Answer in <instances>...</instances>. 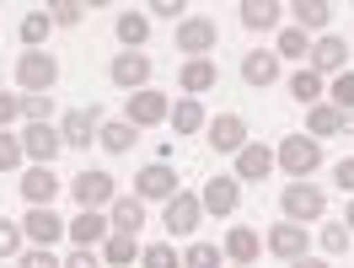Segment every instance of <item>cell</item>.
<instances>
[{"instance_id":"6da1fadb","label":"cell","mask_w":354,"mask_h":268,"mask_svg":"<svg viewBox=\"0 0 354 268\" xmlns=\"http://www.w3.org/2000/svg\"><path fill=\"white\" fill-rule=\"evenodd\" d=\"M274 166H285L290 182H311V172L322 166V145H317L311 134H285V140L274 145Z\"/></svg>"},{"instance_id":"7a4b0ae2","label":"cell","mask_w":354,"mask_h":268,"mask_svg":"<svg viewBox=\"0 0 354 268\" xmlns=\"http://www.w3.org/2000/svg\"><path fill=\"white\" fill-rule=\"evenodd\" d=\"M279 215L295 225H311V220H322L328 215V193L317 188V182H290L285 193H279Z\"/></svg>"},{"instance_id":"3957f363","label":"cell","mask_w":354,"mask_h":268,"mask_svg":"<svg viewBox=\"0 0 354 268\" xmlns=\"http://www.w3.org/2000/svg\"><path fill=\"white\" fill-rule=\"evenodd\" d=\"M54 81H59V59H54L48 48H27L22 59H17V86H22L27 97L54 91Z\"/></svg>"},{"instance_id":"277c9868","label":"cell","mask_w":354,"mask_h":268,"mask_svg":"<svg viewBox=\"0 0 354 268\" xmlns=\"http://www.w3.org/2000/svg\"><path fill=\"white\" fill-rule=\"evenodd\" d=\"M108 118H102V108L91 102V108H65V124H59V134H65V151H91V140H97V129H102Z\"/></svg>"},{"instance_id":"5b68a950","label":"cell","mask_w":354,"mask_h":268,"mask_svg":"<svg viewBox=\"0 0 354 268\" xmlns=\"http://www.w3.org/2000/svg\"><path fill=\"white\" fill-rule=\"evenodd\" d=\"M177 54H188V59H204L209 48L221 44V22H209V17H188V22H177Z\"/></svg>"},{"instance_id":"8992f818","label":"cell","mask_w":354,"mask_h":268,"mask_svg":"<svg viewBox=\"0 0 354 268\" xmlns=\"http://www.w3.org/2000/svg\"><path fill=\"white\" fill-rule=\"evenodd\" d=\"M263 247L274 252V258H285V263H295V258H311V236H306V225H295V220L268 225V231H263Z\"/></svg>"},{"instance_id":"52a82bcc","label":"cell","mask_w":354,"mask_h":268,"mask_svg":"<svg viewBox=\"0 0 354 268\" xmlns=\"http://www.w3.org/2000/svg\"><path fill=\"white\" fill-rule=\"evenodd\" d=\"M151 70L156 65H151L145 48H124V54L108 65V75H113V86H124V91H145V86H151Z\"/></svg>"},{"instance_id":"ba28073f","label":"cell","mask_w":354,"mask_h":268,"mask_svg":"<svg viewBox=\"0 0 354 268\" xmlns=\"http://www.w3.org/2000/svg\"><path fill=\"white\" fill-rule=\"evenodd\" d=\"M199 220H204L199 193H183V188H177L172 199H167V209H161V225H167L172 236H194V231H199Z\"/></svg>"},{"instance_id":"9c48e42d","label":"cell","mask_w":354,"mask_h":268,"mask_svg":"<svg viewBox=\"0 0 354 268\" xmlns=\"http://www.w3.org/2000/svg\"><path fill=\"white\" fill-rule=\"evenodd\" d=\"M22 156L32 166H48L54 156H65V134L54 129V124H27L22 129Z\"/></svg>"},{"instance_id":"30bf717a","label":"cell","mask_w":354,"mask_h":268,"mask_svg":"<svg viewBox=\"0 0 354 268\" xmlns=\"http://www.w3.org/2000/svg\"><path fill=\"white\" fill-rule=\"evenodd\" d=\"M167 113H172V102L161 97V91H129V108H124V124H134V129H156V124H167Z\"/></svg>"},{"instance_id":"8fae6325","label":"cell","mask_w":354,"mask_h":268,"mask_svg":"<svg viewBox=\"0 0 354 268\" xmlns=\"http://www.w3.org/2000/svg\"><path fill=\"white\" fill-rule=\"evenodd\" d=\"M204 140H209V151H225V156H236V151L247 145V118H242V113H221V118H209Z\"/></svg>"},{"instance_id":"7c38bea8","label":"cell","mask_w":354,"mask_h":268,"mask_svg":"<svg viewBox=\"0 0 354 268\" xmlns=\"http://www.w3.org/2000/svg\"><path fill=\"white\" fill-rule=\"evenodd\" d=\"M199 204H204V215L225 220V215H236V209H242V182H236V178H209Z\"/></svg>"},{"instance_id":"4fadbf2b","label":"cell","mask_w":354,"mask_h":268,"mask_svg":"<svg viewBox=\"0 0 354 268\" xmlns=\"http://www.w3.org/2000/svg\"><path fill=\"white\" fill-rule=\"evenodd\" d=\"M17 188H22V199L32 204V209H54V199H59V178H54V166H27Z\"/></svg>"},{"instance_id":"5bb4252c","label":"cell","mask_w":354,"mask_h":268,"mask_svg":"<svg viewBox=\"0 0 354 268\" xmlns=\"http://www.w3.org/2000/svg\"><path fill=\"white\" fill-rule=\"evenodd\" d=\"M177 193V172L167 161H151V166H140V178H134V199H172Z\"/></svg>"},{"instance_id":"9a60e30c","label":"cell","mask_w":354,"mask_h":268,"mask_svg":"<svg viewBox=\"0 0 354 268\" xmlns=\"http://www.w3.org/2000/svg\"><path fill=\"white\" fill-rule=\"evenodd\" d=\"M306 65L317 70L322 81H328V75H344V65H349V44H344V38H333V32H322V38L311 44V59H306Z\"/></svg>"},{"instance_id":"2e32d148","label":"cell","mask_w":354,"mask_h":268,"mask_svg":"<svg viewBox=\"0 0 354 268\" xmlns=\"http://www.w3.org/2000/svg\"><path fill=\"white\" fill-rule=\"evenodd\" d=\"M70 199L81 204V209H102V204H113V178L108 172H81V178L70 182Z\"/></svg>"},{"instance_id":"e0dca14e","label":"cell","mask_w":354,"mask_h":268,"mask_svg":"<svg viewBox=\"0 0 354 268\" xmlns=\"http://www.w3.org/2000/svg\"><path fill=\"white\" fill-rule=\"evenodd\" d=\"M221 252L231 258V263H258V252H263V231H252V225H231L225 231V242H221Z\"/></svg>"},{"instance_id":"ac0fdd59","label":"cell","mask_w":354,"mask_h":268,"mask_svg":"<svg viewBox=\"0 0 354 268\" xmlns=\"http://www.w3.org/2000/svg\"><path fill=\"white\" fill-rule=\"evenodd\" d=\"M268 172H274V151L258 145V140H247L236 151V182H268Z\"/></svg>"},{"instance_id":"d6986e66","label":"cell","mask_w":354,"mask_h":268,"mask_svg":"<svg viewBox=\"0 0 354 268\" xmlns=\"http://www.w3.org/2000/svg\"><path fill=\"white\" fill-rule=\"evenodd\" d=\"M65 231H70V225L59 220L54 209H27V220H22V236H27L32 247H54Z\"/></svg>"},{"instance_id":"ffe728a7","label":"cell","mask_w":354,"mask_h":268,"mask_svg":"<svg viewBox=\"0 0 354 268\" xmlns=\"http://www.w3.org/2000/svg\"><path fill=\"white\" fill-rule=\"evenodd\" d=\"M70 242L75 247H91V252H97V247L108 242L113 236V225L102 220V215H97V209H81V215H75V220H70V231H65Z\"/></svg>"},{"instance_id":"44dd1931","label":"cell","mask_w":354,"mask_h":268,"mask_svg":"<svg viewBox=\"0 0 354 268\" xmlns=\"http://www.w3.org/2000/svg\"><path fill=\"white\" fill-rule=\"evenodd\" d=\"M167 124L177 129V140H188V134H204V129H209V113H204L199 97H183V102L167 113Z\"/></svg>"},{"instance_id":"7402d4cb","label":"cell","mask_w":354,"mask_h":268,"mask_svg":"<svg viewBox=\"0 0 354 268\" xmlns=\"http://www.w3.org/2000/svg\"><path fill=\"white\" fill-rule=\"evenodd\" d=\"M108 225L118 231V236H140V231H145V199H134V193L113 199V215H108Z\"/></svg>"},{"instance_id":"603a6c76","label":"cell","mask_w":354,"mask_h":268,"mask_svg":"<svg viewBox=\"0 0 354 268\" xmlns=\"http://www.w3.org/2000/svg\"><path fill=\"white\" fill-rule=\"evenodd\" d=\"M349 129V118L333 108V102H317V108H306V134L311 140H333V134Z\"/></svg>"},{"instance_id":"cb8c5ba5","label":"cell","mask_w":354,"mask_h":268,"mask_svg":"<svg viewBox=\"0 0 354 268\" xmlns=\"http://www.w3.org/2000/svg\"><path fill=\"white\" fill-rule=\"evenodd\" d=\"M290 97H295L301 108H317V102H328V81H322L311 65H301L295 75H290Z\"/></svg>"},{"instance_id":"d4e9b609","label":"cell","mask_w":354,"mask_h":268,"mask_svg":"<svg viewBox=\"0 0 354 268\" xmlns=\"http://www.w3.org/2000/svg\"><path fill=\"white\" fill-rule=\"evenodd\" d=\"M242 27L247 32H268V27H279V17H285V6L279 0H242Z\"/></svg>"},{"instance_id":"484cf974","label":"cell","mask_w":354,"mask_h":268,"mask_svg":"<svg viewBox=\"0 0 354 268\" xmlns=\"http://www.w3.org/2000/svg\"><path fill=\"white\" fill-rule=\"evenodd\" d=\"M242 81H247V86H274V81H279V54L252 48V54L242 59Z\"/></svg>"},{"instance_id":"4316f807","label":"cell","mask_w":354,"mask_h":268,"mask_svg":"<svg viewBox=\"0 0 354 268\" xmlns=\"http://www.w3.org/2000/svg\"><path fill=\"white\" fill-rule=\"evenodd\" d=\"M177 81H183V97H204V91L221 81V70L209 65V59H188V65H177Z\"/></svg>"},{"instance_id":"83f0119b","label":"cell","mask_w":354,"mask_h":268,"mask_svg":"<svg viewBox=\"0 0 354 268\" xmlns=\"http://www.w3.org/2000/svg\"><path fill=\"white\" fill-rule=\"evenodd\" d=\"M290 17H295L290 27H301V32H322V27L333 22V6H328V0H295Z\"/></svg>"},{"instance_id":"f1b7e54d","label":"cell","mask_w":354,"mask_h":268,"mask_svg":"<svg viewBox=\"0 0 354 268\" xmlns=\"http://www.w3.org/2000/svg\"><path fill=\"white\" fill-rule=\"evenodd\" d=\"M97 145H102V151H113V156H129L134 145H140V129H134V124H124V118H118V124H102V129H97Z\"/></svg>"},{"instance_id":"f546056e","label":"cell","mask_w":354,"mask_h":268,"mask_svg":"<svg viewBox=\"0 0 354 268\" xmlns=\"http://www.w3.org/2000/svg\"><path fill=\"white\" fill-rule=\"evenodd\" d=\"M113 32H118V44H124V48H145V38H151V22H145V11H118Z\"/></svg>"},{"instance_id":"4dcf8cb0","label":"cell","mask_w":354,"mask_h":268,"mask_svg":"<svg viewBox=\"0 0 354 268\" xmlns=\"http://www.w3.org/2000/svg\"><path fill=\"white\" fill-rule=\"evenodd\" d=\"M48 27H54V17L38 6V11H27L22 22H17V32H22V44H27V48H44V44H48Z\"/></svg>"},{"instance_id":"1f68e13d","label":"cell","mask_w":354,"mask_h":268,"mask_svg":"<svg viewBox=\"0 0 354 268\" xmlns=\"http://www.w3.org/2000/svg\"><path fill=\"white\" fill-rule=\"evenodd\" d=\"M134 252H140V242L113 231L108 242H102V263H108V268H134Z\"/></svg>"},{"instance_id":"d6a6232c","label":"cell","mask_w":354,"mask_h":268,"mask_svg":"<svg viewBox=\"0 0 354 268\" xmlns=\"http://www.w3.org/2000/svg\"><path fill=\"white\" fill-rule=\"evenodd\" d=\"M317 242H322V252H328V258H338V252H349V247H354V231H349L344 220H328L322 231H317Z\"/></svg>"},{"instance_id":"836d02e7","label":"cell","mask_w":354,"mask_h":268,"mask_svg":"<svg viewBox=\"0 0 354 268\" xmlns=\"http://www.w3.org/2000/svg\"><path fill=\"white\" fill-rule=\"evenodd\" d=\"M279 59H311V38L301 32V27H285L279 32V48H274Z\"/></svg>"},{"instance_id":"e575fe53","label":"cell","mask_w":354,"mask_h":268,"mask_svg":"<svg viewBox=\"0 0 354 268\" xmlns=\"http://www.w3.org/2000/svg\"><path fill=\"white\" fill-rule=\"evenodd\" d=\"M328 102H333L338 113H344V118H354V75H349V70H344V75H333Z\"/></svg>"},{"instance_id":"d590c367","label":"cell","mask_w":354,"mask_h":268,"mask_svg":"<svg viewBox=\"0 0 354 268\" xmlns=\"http://www.w3.org/2000/svg\"><path fill=\"white\" fill-rule=\"evenodd\" d=\"M22 134H11V129H0V172H22Z\"/></svg>"},{"instance_id":"8d00e7d4","label":"cell","mask_w":354,"mask_h":268,"mask_svg":"<svg viewBox=\"0 0 354 268\" xmlns=\"http://www.w3.org/2000/svg\"><path fill=\"white\" fill-rule=\"evenodd\" d=\"M221 258H225V252L215 242H194L188 252H183V268H221Z\"/></svg>"},{"instance_id":"74e56055","label":"cell","mask_w":354,"mask_h":268,"mask_svg":"<svg viewBox=\"0 0 354 268\" xmlns=\"http://www.w3.org/2000/svg\"><path fill=\"white\" fill-rule=\"evenodd\" d=\"M48 17H54V27H81L86 22V6L81 0H59V6H48Z\"/></svg>"},{"instance_id":"f35d334b","label":"cell","mask_w":354,"mask_h":268,"mask_svg":"<svg viewBox=\"0 0 354 268\" xmlns=\"http://www.w3.org/2000/svg\"><path fill=\"white\" fill-rule=\"evenodd\" d=\"M0 258H22V225L0 215Z\"/></svg>"},{"instance_id":"ab89813d","label":"cell","mask_w":354,"mask_h":268,"mask_svg":"<svg viewBox=\"0 0 354 268\" xmlns=\"http://www.w3.org/2000/svg\"><path fill=\"white\" fill-rule=\"evenodd\" d=\"M48 113H54V91H44V97H22V118H27V124H48Z\"/></svg>"},{"instance_id":"60d3db41","label":"cell","mask_w":354,"mask_h":268,"mask_svg":"<svg viewBox=\"0 0 354 268\" xmlns=\"http://www.w3.org/2000/svg\"><path fill=\"white\" fill-rule=\"evenodd\" d=\"M17 268H65V263L54 258V247H27L22 258H17Z\"/></svg>"},{"instance_id":"b9f144b4","label":"cell","mask_w":354,"mask_h":268,"mask_svg":"<svg viewBox=\"0 0 354 268\" xmlns=\"http://www.w3.org/2000/svg\"><path fill=\"white\" fill-rule=\"evenodd\" d=\"M140 268H177V252L172 247H145V252H140Z\"/></svg>"},{"instance_id":"7bdbcfd3","label":"cell","mask_w":354,"mask_h":268,"mask_svg":"<svg viewBox=\"0 0 354 268\" xmlns=\"http://www.w3.org/2000/svg\"><path fill=\"white\" fill-rule=\"evenodd\" d=\"M11 118H22V97L17 91H0V129H11Z\"/></svg>"},{"instance_id":"ee69618b","label":"cell","mask_w":354,"mask_h":268,"mask_svg":"<svg viewBox=\"0 0 354 268\" xmlns=\"http://www.w3.org/2000/svg\"><path fill=\"white\" fill-rule=\"evenodd\" d=\"M333 182H338V193H349V199H354V156H344L338 166H333Z\"/></svg>"},{"instance_id":"f6af8a7d","label":"cell","mask_w":354,"mask_h":268,"mask_svg":"<svg viewBox=\"0 0 354 268\" xmlns=\"http://www.w3.org/2000/svg\"><path fill=\"white\" fill-rule=\"evenodd\" d=\"M65 268H102V252H91V247H75L65 258Z\"/></svg>"},{"instance_id":"bcb514c9","label":"cell","mask_w":354,"mask_h":268,"mask_svg":"<svg viewBox=\"0 0 354 268\" xmlns=\"http://www.w3.org/2000/svg\"><path fill=\"white\" fill-rule=\"evenodd\" d=\"M151 11H156V17H177V22L188 17V6H183V0H156Z\"/></svg>"},{"instance_id":"7dc6e473","label":"cell","mask_w":354,"mask_h":268,"mask_svg":"<svg viewBox=\"0 0 354 268\" xmlns=\"http://www.w3.org/2000/svg\"><path fill=\"white\" fill-rule=\"evenodd\" d=\"M285 268H328L322 258H295V263H285Z\"/></svg>"},{"instance_id":"c3c4849f","label":"cell","mask_w":354,"mask_h":268,"mask_svg":"<svg viewBox=\"0 0 354 268\" xmlns=\"http://www.w3.org/2000/svg\"><path fill=\"white\" fill-rule=\"evenodd\" d=\"M344 225H349V231H354V199H349V209H344Z\"/></svg>"},{"instance_id":"681fc988","label":"cell","mask_w":354,"mask_h":268,"mask_svg":"<svg viewBox=\"0 0 354 268\" xmlns=\"http://www.w3.org/2000/svg\"><path fill=\"white\" fill-rule=\"evenodd\" d=\"M231 268H247V263H231Z\"/></svg>"}]
</instances>
